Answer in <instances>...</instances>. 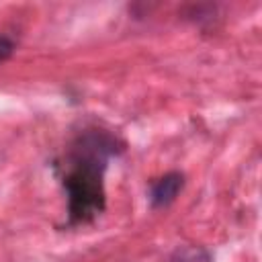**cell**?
I'll return each mask as SVG.
<instances>
[{"label":"cell","mask_w":262,"mask_h":262,"mask_svg":"<svg viewBox=\"0 0 262 262\" xmlns=\"http://www.w3.org/2000/svg\"><path fill=\"white\" fill-rule=\"evenodd\" d=\"M119 149L117 139L96 129L84 131L74 141L61 178L72 225L88 223L104 211V170Z\"/></svg>","instance_id":"6da1fadb"},{"label":"cell","mask_w":262,"mask_h":262,"mask_svg":"<svg viewBox=\"0 0 262 262\" xmlns=\"http://www.w3.org/2000/svg\"><path fill=\"white\" fill-rule=\"evenodd\" d=\"M184 184V176L180 172H168L164 174L162 178H158L151 186V192H149V203L154 209H160V207H168L180 192Z\"/></svg>","instance_id":"7a4b0ae2"},{"label":"cell","mask_w":262,"mask_h":262,"mask_svg":"<svg viewBox=\"0 0 262 262\" xmlns=\"http://www.w3.org/2000/svg\"><path fill=\"white\" fill-rule=\"evenodd\" d=\"M168 262H213V258L203 246H180L172 252Z\"/></svg>","instance_id":"3957f363"},{"label":"cell","mask_w":262,"mask_h":262,"mask_svg":"<svg viewBox=\"0 0 262 262\" xmlns=\"http://www.w3.org/2000/svg\"><path fill=\"white\" fill-rule=\"evenodd\" d=\"M12 51H14V43H12L8 37L0 35V63L6 61V59L12 55Z\"/></svg>","instance_id":"277c9868"}]
</instances>
